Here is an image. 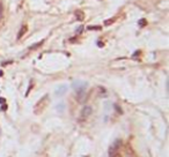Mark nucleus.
<instances>
[{
  "mask_svg": "<svg viewBox=\"0 0 169 157\" xmlns=\"http://www.w3.org/2000/svg\"><path fill=\"white\" fill-rule=\"evenodd\" d=\"M82 30H83V27L81 26V27H79L77 30H75V32H77V35H80L81 32H82Z\"/></svg>",
  "mask_w": 169,
  "mask_h": 157,
  "instance_id": "nucleus-11",
  "label": "nucleus"
},
{
  "mask_svg": "<svg viewBox=\"0 0 169 157\" xmlns=\"http://www.w3.org/2000/svg\"><path fill=\"white\" fill-rule=\"evenodd\" d=\"M72 87L75 90L77 94H81V92H86L87 83L86 82H81V81H74L73 84H72Z\"/></svg>",
  "mask_w": 169,
  "mask_h": 157,
  "instance_id": "nucleus-1",
  "label": "nucleus"
},
{
  "mask_svg": "<svg viewBox=\"0 0 169 157\" xmlns=\"http://www.w3.org/2000/svg\"><path fill=\"white\" fill-rule=\"evenodd\" d=\"M27 30H28L27 26H22V29L19 31V34H18V38H21L22 36H23L24 34H26V32H27Z\"/></svg>",
  "mask_w": 169,
  "mask_h": 157,
  "instance_id": "nucleus-5",
  "label": "nucleus"
},
{
  "mask_svg": "<svg viewBox=\"0 0 169 157\" xmlns=\"http://www.w3.org/2000/svg\"><path fill=\"white\" fill-rule=\"evenodd\" d=\"M93 112V109H92V106H89V105H86V106H83L82 107V110H81V118H88L89 115L92 114Z\"/></svg>",
  "mask_w": 169,
  "mask_h": 157,
  "instance_id": "nucleus-3",
  "label": "nucleus"
},
{
  "mask_svg": "<svg viewBox=\"0 0 169 157\" xmlns=\"http://www.w3.org/2000/svg\"><path fill=\"white\" fill-rule=\"evenodd\" d=\"M1 75H2V72H1V70H0V76H1Z\"/></svg>",
  "mask_w": 169,
  "mask_h": 157,
  "instance_id": "nucleus-15",
  "label": "nucleus"
},
{
  "mask_svg": "<svg viewBox=\"0 0 169 157\" xmlns=\"http://www.w3.org/2000/svg\"><path fill=\"white\" fill-rule=\"evenodd\" d=\"M75 16H78V20H82V18H83V13H82V12H81V10H77V12H75Z\"/></svg>",
  "mask_w": 169,
  "mask_h": 157,
  "instance_id": "nucleus-8",
  "label": "nucleus"
},
{
  "mask_svg": "<svg viewBox=\"0 0 169 157\" xmlns=\"http://www.w3.org/2000/svg\"><path fill=\"white\" fill-rule=\"evenodd\" d=\"M66 91H67V86H66V84H62L60 87H58L57 89H56L54 94H56L58 97H60V96H63Z\"/></svg>",
  "mask_w": 169,
  "mask_h": 157,
  "instance_id": "nucleus-4",
  "label": "nucleus"
},
{
  "mask_svg": "<svg viewBox=\"0 0 169 157\" xmlns=\"http://www.w3.org/2000/svg\"><path fill=\"white\" fill-rule=\"evenodd\" d=\"M139 24H140V27H145L146 21H145V20H140V21H139Z\"/></svg>",
  "mask_w": 169,
  "mask_h": 157,
  "instance_id": "nucleus-13",
  "label": "nucleus"
},
{
  "mask_svg": "<svg viewBox=\"0 0 169 157\" xmlns=\"http://www.w3.org/2000/svg\"><path fill=\"white\" fill-rule=\"evenodd\" d=\"M114 22H115V18H108V20H106V21H104V23H103V24H104L106 27H108V26H110V24H112Z\"/></svg>",
  "mask_w": 169,
  "mask_h": 157,
  "instance_id": "nucleus-7",
  "label": "nucleus"
},
{
  "mask_svg": "<svg viewBox=\"0 0 169 157\" xmlns=\"http://www.w3.org/2000/svg\"><path fill=\"white\" fill-rule=\"evenodd\" d=\"M101 28L102 27L101 26H97V27H88V30H101Z\"/></svg>",
  "mask_w": 169,
  "mask_h": 157,
  "instance_id": "nucleus-10",
  "label": "nucleus"
},
{
  "mask_svg": "<svg viewBox=\"0 0 169 157\" xmlns=\"http://www.w3.org/2000/svg\"><path fill=\"white\" fill-rule=\"evenodd\" d=\"M42 44H43V41H42V42H38V43H35L33 46H30V47H29V50H30V51H33V50H35V49H37V47H39Z\"/></svg>",
  "mask_w": 169,
  "mask_h": 157,
  "instance_id": "nucleus-6",
  "label": "nucleus"
},
{
  "mask_svg": "<svg viewBox=\"0 0 169 157\" xmlns=\"http://www.w3.org/2000/svg\"><path fill=\"white\" fill-rule=\"evenodd\" d=\"M0 103H5V98H0Z\"/></svg>",
  "mask_w": 169,
  "mask_h": 157,
  "instance_id": "nucleus-14",
  "label": "nucleus"
},
{
  "mask_svg": "<svg viewBox=\"0 0 169 157\" xmlns=\"http://www.w3.org/2000/svg\"><path fill=\"white\" fill-rule=\"evenodd\" d=\"M65 110V104L64 103H60L59 105H57V111H59V112H63Z\"/></svg>",
  "mask_w": 169,
  "mask_h": 157,
  "instance_id": "nucleus-9",
  "label": "nucleus"
},
{
  "mask_svg": "<svg viewBox=\"0 0 169 157\" xmlns=\"http://www.w3.org/2000/svg\"><path fill=\"white\" fill-rule=\"evenodd\" d=\"M122 147V140H117V141H115L110 147H109V155H112L114 152H116V151H118V149Z\"/></svg>",
  "mask_w": 169,
  "mask_h": 157,
  "instance_id": "nucleus-2",
  "label": "nucleus"
},
{
  "mask_svg": "<svg viewBox=\"0 0 169 157\" xmlns=\"http://www.w3.org/2000/svg\"><path fill=\"white\" fill-rule=\"evenodd\" d=\"M109 157H122V155H121L118 151H116V152H114L112 155H109Z\"/></svg>",
  "mask_w": 169,
  "mask_h": 157,
  "instance_id": "nucleus-12",
  "label": "nucleus"
}]
</instances>
